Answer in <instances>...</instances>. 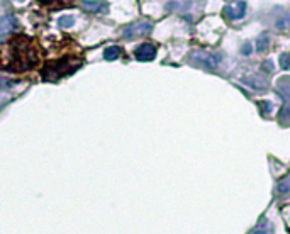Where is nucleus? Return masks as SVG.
<instances>
[{
	"mask_svg": "<svg viewBox=\"0 0 290 234\" xmlns=\"http://www.w3.org/2000/svg\"><path fill=\"white\" fill-rule=\"evenodd\" d=\"M278 63L283 70H290V53H283V55L278 58Z\"/></svg>",
	"mask_w": 290,
	"mask_h": 234,
	"instance_id": "4468645a",
	"label": "nucleus"
},
{
	"mask_svg": "<svg viewBox=\"0 0 290 234\" xmlns=\"http://www.w3.org/2000/svg\"><path fill=\"white\" fill-rule=\"evenodd\" d=\"M241 51H243V55H250V53H251V46L250 44H245V46L241 48Z\"/></svg>",
	"mask_w": 290,
	"mask_h": 234,
	"instance_id": "6ab92c4d",
	"label": "nucleus"
},
{
	"mask_svg": "<svg viewBox=\"0 0 290 234\" xmlns=\"http://www.w3.org/2000/svg\"><path fill=\"white\" fill-rule=\"evenodd\" d=\"M41 50L38 41L24 34L12 36L0 46V70L26 73L39 65Z\"/></svg>",
	"mask_w": 290,
	"mask_h": 234,
	"instance_id": "f257e3e1",
	"label": "nucleus"
},
{
	"mask_svg": "<svg viewBox=\"0 0 290 234\" xmlns=\"http://www.w3.org/2000/svg\"><path fill=\"white\" fill-rule=\"evenodd\" d=\"M104 56H105V60H109V61L117 60V58L120 56V48H117V46L107 48V50H105V53H104Z\"/></svg>",
	"mask_w": 290,
	"mask_h": 234,
	"instance_id": "f8f14e48",
	"label": "nucleus"
},
{
	"mask_svg": "<svg viewBox=\"0 0 290 234\" xmlns=\"http://www.w3.org/2000/svg\"><path fill=\"white\" fill-rule=\"evenodd\" d=\"M267 48H268V36H263V38L258 39V46H256V50L263 53V51H267Z\"/></svg>",
	"mask_w": 290,
	"mask_h": 234,
	"instance_id": "2eb2a0df",
	"label": "nucleus"
},
{
	"mask_svg": "<svg viewBox=\"0 0 290 234\" xmlns=\"http://www.w3.org/2000/svg\"><path fill=\"white\" fill-rule=\"evenodd\" d=\"M277 194L278 195H287L290 194V173L287 177H283L280 182L277 183Z\"/></svg>",
	"mask_w": 290,
	"mask_h": 234,
	"instance_id": "1a4fd4ad",
	"label": "nucleus"
},
{
	"mask_svg": "<svg viewBox=\"0 0 290 234\" xmlns=\"http://www.w3.org/2000/svg\"><path fill=\"white\" fill-rule=\"evenodd\" d=\"M43 5H50L51 9H61L66 5H71V0H39Z\"/></svg>",
	"mask_w": 290,
	"mask_h": 234,
	"instance_id": "9d476101",
	"label": "nucleus"
},
{
	"mask_svg": "<svg viewBox=\"0 0 290 234\" xmlns=\"http://www.w3.org/2000/svg\"><path fill=\"white\" fill-rule=\"evenodd\" d=\"M223 14L229 20L245 17V14H246V2H238V4H234V5H228V7L223 9Z\"/></svg>",
	"mask_w": 290,
	"mask_h": 234,
	"instance_id": "39448f33",
	"label": "nucleus"
},
{
	"mask_svg": "<svg viewBox=\"0 0 290 234\" xmlns=\"http://www.w3.org/2000/svg\"><path fill=\"white\" fill-rule=\"evenodd\" d=\"M134 55L139 61H151V60H155V56H156V48L146 42V44H141L139 48H136Z\"/></svg>",
	"mask_w": 290,
	"mask_h": 234,
	"instance_id": "423d86ee",
	"label": "nucleus"
},
{
	"mask_svg": "<svg viewBox=\"0 0 290 234\" xmlns=\"http://www.w3.org/2000/svg\"><path fill=\"white\" fill-rule=\"evenodd\" d=\"M277 92L283 99V107L278 114V121L282 126H290V78L282 77L277 82Z\"/></svg>",
	"mask_w": 290,
	"mask_h": 234,
	"instance_id": "f03ea898",
	"label": "nucleus"
},
{
	"mask_svg": "<svg viewBox=\"0 0 290 234\" xmlns=\"http://www.w3.org/2000/svg\"><path fill=\"white\" fill-rule=\"evenodd\" d=\"M275 26L278 31H288L290 29V15H283V17L277 19Z\"/></svg>",
	"mask_w": 290,
	"mask_h": 234,
	"instance_id": "ddd939ff",
	"label": "nucleus"
},
{
	"mask_svg": "<svg viewBox=\"0 0 290 234\" xmlns=\"http://www.w3.org/2000/svg\"><path fill=\"white\" fill-rule=\"evenodd\" d=\"M268 232H270V229H263V221H261V224L256 227L253 234H268Z\"/></svg>",
	"mask_w": 290,
	"mask_h": 234,
	"instance_id": "a211bd4d",
	"label": "nucleus"
},
{
	"mask_svg": "<svg viewBox=\"0 0 290 234\" xmlns=\"http://www.w3.org/2000/svg\"><path fill=\"white\" fill-rule=\"evenodd\" d=\"M151 29H153L151 22H148V20H139V22H134V24H131L129 28H126L123 36H124V38H128V39L141 38V36L150 34Z\"/></svg>",
	"mask_w": 290,
	"mask_h": 234,
	"instance_id": "20e7f679",
	"label": "nucleus"
},
{
	"mask_svg": "<svg viewBox=\"0 0 290 234\" xmlns=\"http://www.w3.org/2000/svg\"><path fill=\"white\" fill-rule=\"evenodd\" d=\"M260 107H261V110H265V114H270L272 112V104L270 102H261Z\"/></svg>",
	"mask_w": 290,
	"mask_h": 234,
	"instance_id": "f3484780",
	"label": "nucleus"
},
{
	"mask_svg": "<svg viewBox=\"0 0 290 234\" xmlns=\"http://www.w3.org/2000/svg\"><path fill=\"white\" fill-rule=\"evenodd\" d=\"M58 24H60V28H71V26L75 24V19L73 17H61Z\"/></svg>",
	"mask_w": 290,
	"mask_h": 234,
	"instance_id": "dca6fc26",
	"label": "nucleus"
},
{
	"mask_svg": "<svg viewBox=\"0 0 290 234\" xmlns=\"http://www.w3.org/2000/svg\"><path fill=\"white\" fill-rule=\"evenodd\" d=\"M15 26V17L14 15H5V17L0 20V34H5L9 31H12Z\"/></svg>",
	"mask_w": 290,
	"mask_h": 234,
	"instance_id": "6e6552de",
	"label": "nucleus"
},
{
	"mask_svg": "<svg viewBox=\"0 0 290 234\" xmlns=\"http://www.w3.org/2000/svg\"><path fill=\"white\" fill-rule=\"evenodd\" d=\"M83 9L90 10V12H102V10H105V2H83Z\"/></svg>",
	"mask_w": 290,
	"mask_h": 234,
	"instance_id": "9b49d317",
	"label": "nucleus"
},
{
	"mask_svg": "<svg viewBox=\"0 0 290 234\" xmlns=\"http://www.w3.org/2000/svg\"><path fill=\"white\" fill-rule=\"evenodd\" d=\"M190 58H192V63L202 68H207V70H215L221 63L219 55H214V53H207V51H194Z\"/></svg>",
	"mask_w": 290,
	"mask_h": 234,
	"instance_id": "7ed1b4c3",
	"label": "nucleus"
},
{
	"mask_svg": "<svg viewBox=\"0 0 290 234\" xmlns=\"http://www.w3.org/2000/svg\"><path fill=\"white\" fill-rule=\"evenodd\" d=\"M245 83H248L250 87L253 88H258V90H261V88H267L268 87V80L263 77V75H251V77H245V80H243Z\"/></svg>",
	"mask_w": 290,
	"mask_h": 234,
	"instance_id": "0eeeda50",
	"label": "nucleus"
}]
</instances>
